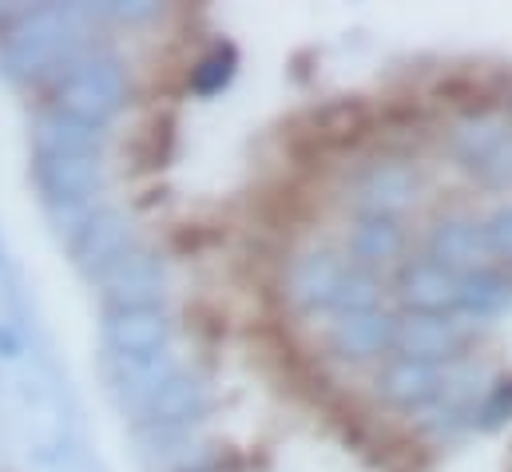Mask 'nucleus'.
Returning <instances> with one entry per match:
<instances>
[{
  "label": "nucleus",
  "mask_w": 512,
  "mask_h": 472,
  "mask_svg": "<svg viewBox=\"0 0 512 472\" xmlns=\"http://www.w3.org/2000/svg\"><path fill=\"white\" fill-rule=\"evenodd\" d=\"M326 350L338 361L366 365L393 354V314L370 310V314H342L326 330Z\"/></svg>",
  "instance_id": "obj_14"
},
{
  "label": "nucleus",
  "mask_w": 512,
  "mask_h": 472,
  "mask_svg": "<svg viewBox=\"0 0 512 472\" xmlns=\"http://www.w3.org/2000/svg\"><path fill=\"white\" fill-rule=\"evenodd\" d=\"M108 310H139V306H163L167 298V266L159 254L131 246L120 262H112L96 278Z\"/></svg>",
  "instance_id": "obj_5"
},
{
  "label": "nucleus",
  "mask_w": 512,
  "mask_h": 472,
  "mask_svg": "<svg viewBox=\"0 0 512 472\" xmlns=\"http://www.w3.org/2000/svg\"><path fill=\"white\" fill-rule=\"evenodd\" d=\"M501 421H512V381L493 385V393L485 401V425H501Z\"/></svg>",
  "instance_id": "obj_24"
},
{
  "label": "nucleus",
  "mask_w": 512,
  "mask_h": 472,
  "mask_svg": "<svg viewBox=\"0 0 512 472\" xmlns=\"http://www.w3.org/2000/svg\"><path fill=\"white\" fill-rule=\"evenodd\" d=\"M512 139V119L501 112H469L465 119L453 123L449 131V151L461 167L477 171L485 159H493Z\"/></svg>",
  "instance_id": "obj_16"
},
{
  "label": "nucleus",
  "mask_w": 512,
  "mask_h": 472,
  "mask_svg": "<svg viewBox=\"0 0 512 472\" xmlns=\"http://www.w3.org/2000/svg\"><path fill=\"white\" fill-rule=\"evenodd\" d=\"M405 242L409 235L397 219L358 215L354 227L346 231V262L362 270H382V266H393L397 258H405Z\"/></svg>",
  "instance_id": "obj_15"
},
{
  "label": "nucleus",
  "mask_w": 512,
  "mask_h": 472,
  "mask_svg": "<svg viewBox=\"0 0 512 472\" xmlns=\"http://www.w3.org/2000/svg\"><path fill=\"white\" fill-rule=\"evenodd\" d=\"M179 373V365H175V357L171 350H163V354H151V357H112L108 354V381H112V389L135 405V409H143V401L167 381V377H175Z\"/></svg>",
  "instance_id": "obj_18"
},
{
  "label": "nucleus",
  "mask_w": 512,
  "mask_h": 472,
  "mask_svg": "<svg viewBox=\"0 0 512 472\" xmlns=\"http://www.w3.org/2000/svg\"><path fill=\"white\" fill-rule=\"evenodd\" d=\"M346 254L334 246H310L298 250L282 270V298L298 314H318L334 306V294L346 278Z\"/></svg>",
  "instance_id": "obj_3"
},
{
  "label": "nucleus",
  "mask_w": 512,
  "mask_h": 472,
  "mask_svg": "<svg viewBox=\"0 0 512 472\" xmlns=\"http://www.w3.org/2000/svg\"><path fill=\"white\" fill-rule=\"evenodd\" d=\"M512 306V282L493 270V266H481L473 274L461 278V294H457V310L465 314H477V318H493L501 310Z\"/></svg>",
  "instance_id": "obj_19"
},
{
  "label": "nucleus",
  "mask_w": 512,
  "mask_h": 472,
  "mask_svg": "<svg viewBox=\"0 0 512 472\" xmlns=\"http://www.w3.org/2000/svg\"><path fill=\"white\" fill-rule=\"evenodd\" d=\"M211 409V389L203 377L195 373H175L167 377L139 409V421L155 433H171V429H187L191 421H199L203 413Z\"/></svg>",
  "instance_id": "obj_12"
},
{
  "label": "nucleus",
  "mask_w": 512,
  "mask_h": 472,
  "mask_svg": "<svg viewBox=\"0 0 512 472\" xmlns=\"http://www.w3.org/2000/svg\"><path fill=\"white\" fill-rule=\"evenodd\" d=\"M417 195H421V175H417L413 163H405V159H378L358 179L354 207H358V215L397 219L401 223V215L417 203Z\"/></svg>",
  "instance_id": "obj_7"
},
{
  "label": "nucleus",
  "mask_w": 512,
  "mask_h": 472,
  "mask_svg": "<svg viewBox=\"0 0 512 472\" xmlns=\"http://www.w3.org/2000/svg\"><path fill=\"white\" fill-rule=\"evenodd\" d=\"M235 68H239V52H235L231 44L207 48V52L195 60V68H191V92H199V96L223 92V88L235 80Z\"/></svg>",
  "instance_id": "obj_21"
},
{
  "label": "nucleus",
  "mask_w": 512,
  "mask_h": 472,
  "mask_svg": "<svg viewBox=\"0 0 512 472\" xmlns=\"http://www.w3.org/2000/svg\"><path fill=\"white\" fill-rule=\"evenodd\" d=\"M385 286L378 270H362V266H346V278L334 294V306L330 314L342 318V314H370V310H382Z\"/></svg>",
  "instance_id": "obj_20"
},
{
  "label": "nucleus",
  "mask_w": 512,
  "mask_h": 472,
  "mask_svg": "<svg viewBox=\"0 0 512 472\" xmlns=\"http://www.w3.org/2000/svg\"><path fill=\"white\" fill-rule=\"evenodd\" d=\"M473 175H477L485 187H493V191H509L512 187V139L493 155V159H485Z\"/></svg>",
  "instance_id": "obj_23"
},
{
  "label": "nucleus",
  "mask_w": 512,
  "mask_h": 472,
  "mask_svg": "<svg viewBox=\"0 0 512 472\" xmlns=\"http://www.w3.org/2000/svg\"><path fill=\"white\" fill-rule=\"evenodd\" d=\"M128 92V68L108 48H84L52 76V108L100 131L124 112Z\"/></svg>",
  "instance_id": "obj_2"
},
{
  "label": "nucleus",
  "mask_w": 512,
  "mask_h": 472,
  "mask_svg": "<svg viewBox=\"0 0 512 472\" xmlns=\"http://www.w3.org/2000/svg\"><path fill=\"white\" fill-rule=\"evenodd\" d=\"M393 294L405 306V314H453L457 294H461V278L421 254V258H405L397 266Z\"/></svg>",
  "instance_id": "obj_10"
},
{
  "label": "nucleus",
  "mask_w": 512,
  "mask_h": 472,
  "mask_svg": "<svg viewBox=\"0 0 512 472\" xmlns=\"http://www.w3.org/2000/svg\"><path fill=\"white\" fill-rule=\"evenodd\" d=\"M104 131L92 123L64 116L56 108L40 112L32 123V151L36 155H100Z\"/></svg>",
  "instance_id": "obj_17"
},
{
  "label": "nucleus",
  "mask_w": 512,
  "mask_h": 472,
  "mask_svg": "<svg viewBox=\"0 0 512 472\" xmlns=\"http://www.w3.org/2000/svg\"><path fill=\"white\" fill-rule=\"evenodd\" d=\"M465 350V326L457 314H397L393 318V354L425 365L457 361Z\"/></svg>",
  "instance_id": "obj_6"
},
{
  "label": "nucleus",
  "mask_w": 512,
  "mask_h": 472,
  "mask_svg": "<svg viewBox=\"0 0 512 472\" xmlns=\"http://www.w3.org/2000/svg\"><path fill=\"white\" fill-rule=\"evenodd\" d=\"M108 12H112L116 20H147V16H155L159 8L139 0V4H108Z\"/></svg>",
  "instance_id": "obj_25"
},
{
  "label": "nucleus",
  "mask_w": 512,
  "mask_h": 472,
  "mask_svg": "<svg viewBox=\"0 0 512 472\" xmlns=\"http://www.w3.org/2000/svg\"><path fill=\"white\" fill-rule=\"evenodd\" d=\"M32 179L48 211H84L104 187L100 155H32Z\"/></svg>",
  "instance_id": "obj_4"
},
{
  "label": "nucleus",
  "mask_w": 512,
  "mask_h": 472,
  "mask_svg": "<svg viewBox=\"0 0 512 472\" xmlns=\"http://www.w3.org/2000/svg\"><path fill=\"white\" fill-rule=\"evenodd\" d=\"M135 246L131 238V219L120 207H96L88 223L72 235V262L96 282L112 262H120Z\"/></svg>",
  "instance_id": "obj_9"
},
{
  "label": "nucleus",
  "mask_w": 512,
  "mask_h": 472,
  "mask_svg": "<svg viewBox=\"0 0 512 472\" xmlns=\"http://www.w3.org/2000/svg\"><path fill=\"white\" fill-rule=\"evenodd\" d=\"M171 318L163 306L108 310L104 314V346L112 357H151L171 350Z\"/></svg>",
  "instance_id": "obj_11"
},
{
  "label": "nucleus",
  "mask_w": 512,
  "mask_h": 472,
  "mask_svg": "<svg viewBox=\"0 0 512 472\" xmlns=\"http://www.w3.org/2000/svg\"><path fill=\"white\" fill-rule=\"evenodd\" d=\"M485 227V246H489V258L512 266V203H501L489 219H481Z\"/></svg>",
  "instance_id": "obj_22"
},
{
  "label": "nucleus",
  "mask_w": 512,
  "mask_h": 472,
  "mask_svg": "<svg viewBox=\"0 0 512 472\" xmlns=\"http://www.w3.org/2000/svg\"><path fill=\"white\" fill-rule=\"evenodd\" d=\"M425 258H433L437 266H445L449 274L465 278L481 266H489V246H485V227L477 215H465V211H449L441 215L429 238H425Z\"/></svg>",
  "instance_id": "obj_8"
},
{
  "label": "nucleus",
  "mask_w": 512,
  "mask_h": 472,
  "mask_svg": "<svg viewBox=\"0 0 512 472\" xmlns=\"http://www.w3.org/2000/svg\"><path fill=\"white\" fill-rule=\"evenodd\" d=\"M84 32V8L76 4H40L12 16V24L0 28V68L12 80H36L56 76L80 48Z\"/></svg>",
  "instance_id": "obj_1"
},
{
  "label": "nucleus",
  "mask_w": 512,
  "mask_h": 472,
  "mask_svg": "<svg viewBox=\"0 0 512 472\" xmlns=\"http://www.w3.org/2000/svg\"><path fill=\"white\" fill-rule=\"evenodd\" d=\"M441 385H445L441 365H425V361H409V357L397 354L385 357L378 377H374V393L389 409H401V413H413V409L441 401Z\"/></svg>",
  "instance_id": "obj_13"
}]
</instances>
